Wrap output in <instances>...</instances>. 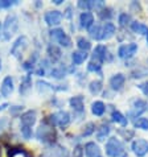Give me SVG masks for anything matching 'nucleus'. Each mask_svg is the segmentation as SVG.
<instances>
[{
  "label": "nucleus",
  "mask_w": 148,
  "mask_h": 157,
  "mask_svg": "<svg viewBox=\"0 0 148 157\" xmlns=\"http://www.w3.org/2000/svg\"><path fill=\"white\" fill-rule=\"evenodd\" d=\"M106 153L108 157H127L124 147L116 137L108 139L106 144Z\"/></svg>",
  "instance_id": "obj_1"
},
{
  "label": "nucleus",
  "mask_w": 148,
  "mask_h": 157,
  "mask_svg": "<svg viewBox=\"0 0 148 157\" xmlns=\"http://www.w3.org/2000/svg\"><path fill=\"white\" fill-rule=\"evenodd\" d=\"M56 131L53 128V125H49V124H41L40 127L37 128V132H36V137L42 143H54L56 141Z\"/></svg>",
  "instance_id": "obj_2"
},
{
  "label": "nucleus",
  "mask_w": 148,
  "mask_h": 157,
  "mask_svg": "<svg viewBox=\"0 0 148 157\" xmlns=\"http://www.w3.org/2000/svg\"><path fill=\"white\" fill-rule=\"evenodd\" d=\"M19 28V20H17L16 15H8L4 20V25H3V37L4 40H10L17 32Z\"/></svg>",
  "instance_id": "obj_3"
},
{
  "label": "nucleus",
  "mask_w": 148,
  "mask_h": 157,
  "mask_svg": "<svg viewBox=\"0 0 148 157\" xmlns=\"http://www.w3.org/2000/svg\"><path fill=\"white\" fill-rule=\"evenodd\" d=\"M49 121L52 125H58V127H66L70 121V115L66 111H58L56 114L49 116Z\"/></svg>",
  "instance_id": "obj_4"
},
{
  "label": "nucleus",
  "mask_w": 148,
  "mask_h": 157,
  "mask_svg": "<svg viewBox=\"0 0 148 157\" xmlns=\"http://www.w3.org/2000/svg\"><path fill=\"white\" fill-rule=\"evenodd\" d=\"M49 34H50V38H52V40L56 41V42H58L61 46L69 48V46L72 45V40L66 36V34H65V32H64L62 29H60V28L52 29Z\"/></svg>",
  "instance_id": "obj_5"
},
{
  "label": "nucleus",
  "mask_w": 148,
  "mask_h": 157,
  "mask_svg": "<svg viewBox=\"0 0 148 157\" xmlns=\"http://www.w3.org/2000/svg\"><path fill=\"white\" fill-rule=\"evenodd\" d=\"M27 48H28V38L25 36H21L14 42V45L11 48V54L14 56V57L19 58V57H21V54L24 53V50L27 49Z\"/></svg>",
  "instance_id": "obj_6"
},
{
  "label": "nucleus",
  "mask_w": 148,
  "mask_h": 157,
  "mask_svg": "<svg viewBox=\"0 0 148 157\" xmlns=\"http://www.w3.org/2000/svg\"><path fill=\"white\" fill-rule=\"evenodd\" d=\"M132 152L138 157H144L148 153V141L144 140V139H136L132 143Z\"/></svg>",
  "instance_id": "obj_7"
},
{
  "label": "nucleus",
  "mask_w": 148,
  "mask_h": 157,
  "mask_svg": "<svg viewBox=\"0 0 148 157\" xmlns=\"http://www.w3.org/2000/svg\"><path fill=\"white\" fill-rule=\"evenodd\" d=\"M138 52V45L136 44H126V45H122L118 50V56L123 59H128L131 58L132 56Z\"/></svg>",
  "instance_id": "obj_8"
},
{
  "label": "nucleus",
  "mask_w": 148,
  "mask_h": 157,
  "mask_svg": "<svg viewBox=\"0 0 148 157\" xmlns=\"http://www.w3.org/2000/svg\"><path fill=\"white\" fill-rule=\"evenodd\" d=\"M36 117H37V114L34 110H29L27 112H24L23 115H21L20 120H21V125H24V127H32V125L36 123Z\"/></svg>",
  "instance_id": "obj_9"
},
{
  "label": "nucleus",
  "mask_w": 148,
  "mask_h": 157,
  "mask_svg": "<svg viewBox=\"0 0 148 157\" xmlns=\"http://www.w3.org/2000/svg\"><path fill=\"white\" fill-rule=\"evenodd\" d=\"M62 20V13L60 11H49L48 13L45 15V23L50 27L53 25H58Z\"/></svg>",
  "instance_id": "obj_10"
},
{
  "label": "nucleus",
  "mask_w": 148,
  "mask_h": 157,
  "mask_svg": "<svg viewBox=\"0 0 148 157\" xmlns=\"http://www.w3.org/2000/svg\"><path fill=\"white\" fill-rule=\"evenodd\" d=\"M12 91H14V79L11 77H6L2 83V87H0V94H2V97L7 98L12 94Z\"/></svg>",
  "instance_id": "obj_11"
},
{
  "label": "nucleus",
  "mask_w": 148,
  "mask_h": 157,
  "mask_svg": "<svg viewBox=\"0 0 148 157\" xmlns=\"http://www.w3.org/2000/svg\"><path fill=\"white\" fill-rule=\"evenodd\" d=\"M146 110H147V103L144 102V100H142V99H138V100H135V103H134V110L128 112V116L138 117L139 115H142Z\"/></svg>",
  "instance_id": "obj_12"
},
{
  "label": "nucleus",
  "mask_w": 148,
  "mask_h": 157,
  "mask_svg": "<svg viewBox=\"0 0 148 157\" xmlns=\"http://www.w3.org/2000/svg\"><path fill=\"white\" fill-rule=\"evenodd\" d=\"M86 157H101V149L95 143H88L85 145Z\"/></svg>",
  "instance_id": "obj_13"
},
{
  "label": "nucleus",
  "mask_w": 148,
  "mask_h": 157,
  "mask_svg": "<svg viewBox=\"0 0 148 157\" xmlns=\"http://www.w3.org/2000/svg\"><path fill=\"white\" fill-rule=\"evenodd\" d=\"M124 82H126V77L123 75V74L118 73V74H115L114 77H111V79H110V86H111L114 90H120L122 87H123Z\"/></svg>",
  "instance_id": "obj_14"
},
{
  "label": "nucleus",
  "mask_w": 148,
  "mask_h": 157,
  "mask_svg": "<svg viewBox=\"0 0 148 157\" xmlns=\"http://www.w3.org/2000/svg\"><path fill=\"white\" fill-rule=\"evenodd\" d=\"M78 7L82 10H91V8H99V7H104V3L102 0L99 2H93V0H80L78 2Z\"/></svg>",
  "instance_id": "obj_15"
},
{
  "label": "nucleus",
  "mask_w": 148,
  "mask_h": 157,
  "mask_svg": "<svg viewBox=\"0 0 148 157\" xmlns=\"http://www.w3.org/2000/svg\"><path fill=\"white\" fill-rule=\"evenodd\" d=\"M106 57H107V48L103 46V45H98L95 48L94 50V54H93V59L98 61V62H103L106 61Z\"/></svg>",
  "instance_id": "obj_16"
},
{
  "label": "nucleus",
  "mask_w": 148,
  "mask_h": 157,
  "mask_svg": "<svg viewBox=\"0 0 148 157\" xmlns=\"http://www.w3.org/2000/svg\"><path fill=\"white\" fill-rule=\"evenodd\" d=\"M80 23H81L82 28L90 29L94 23V16L91 15L90 12H84V13H81V16H80Z\"/></svg>",
  "instance_id": "obj_17"
},
{
  "label": "nucleus",
  "mask_w": 148,
  "mask_h": 157,
  "mask_svg": "<svg viewBox=\"0 0 148 157\" xmlns=\"http://www.w3.org/2000/svg\"><path fill=\"white\" fill-rule=\"evenodd\" d=\"M115 32H116L115 25L112 23H106L104 24V27H103V29H102L101 40H108V38H111L112 36H114Z\"/></svg>",
  "instance_id": "obj_18"
},
{
  "label": "nucleus",
  "mask_w": 148,
  "mask_h": 157,
  "mask_svg": "<svg viewBox=\"0 0 148 157\" xmlns=\"http://www.w3.org/2000/svg\"><path fill=\"white\" fill-rule=\"evenodd\" d=\"M30 89H32V77L25 75L24 79L21 81V85H20V94L23 95V97H27L29 94Z\"/></svg>",
  "instance_id": "obj_19"
},
{
  "label": "nucleus",
  "mask_w": 148,
  "mask_h": 157,
  "mask_svg": "<svg viewBox=\"0 0 148 157\" xmlns=\"http://www.w3.org/2000/svg\"><path fill=\"white\" fill-rule=\"evenodd\" d=\"M69 103H70L73 110L77 111V112H82L85 110V107H84V97H81V95L73 97L70 100H69Z\"/></svg>",
  "instance_id": "obj_20"
},
{
  "label": "nucleus",
  "mask_w": 148,
  "mask_h": 157,
  "mask_svg": "<svg viewBox=\"0 0 148 157\" xmlns=\"http://www.w3.org/2000/svg\"><path fill=\"white\" fill-rule=\"evenodd\" d=\"M48 54H49L50 59L53 61V62H57V61L61 58V50L58 46L53 45V44H50L49 46H48Z\"/></svg>",
  "instance_id": "obj_21"
},
{
  "label": "nucleus",
  "mask_w": 148,
  "mask_h": 157,
  "mask_svg": "<svg viewBox=\"0 0 148 157\" xmlns=\"http://www.w3.org/2000/svg\"><path fill=\"white\" fill-rule=\"evenodd\" d=\"M86 58H88V53L82 52V50L73 52V54H72V61L74 65H81L82 62H85Z\"/></svg>",
  "instance_id": "obj_22"
},
{
  "label": "nucleus",
  "mask_w": 148,
  "mask_h": 157,
  "mask_svg": "<svg viewBox=\"0 0 148 157\" xmlns=\"http://www.w3.org/2000/svg\"><path fill=\"white\" fill-rule=\"evenodd\" d=\"M106 111V106L103 104V102H94L91 104V112L95 115V116H102Z\"/></svg>",
  "instance_id": "obj_23"
},
{
  "label": "nucleus",
  "mask_w": 148,
  "mask_h": 157,
  "mask_svg": "<svg viewBox=\"0 0 148 157\" xmlns=\"http://www.w3.org/2000/svg\"><path fill=\"white\" fill-rule=\"evenodd\" d=\"M111 119H112V121H115V123L123 125V127H126V125L128 124L127 117H126L123 114H120L119 111H114V112H112V114H111Z\"/></svg>",
  "instance_id": "obj_24"
},
{
  "label": "nucleus",
  "mask_w": 148,
  "mask_h": 157,
  "mask_svg": "<svg viewBox=\"0 0 148 157\" xmlns=\"http://www.w3.org/2000/svg\"><path fill=\"white\" fill-rule=\"evenodd\" d=\"M110 125H107V124H102L101 127L98 128L97 131V139L99 141H103L104 139H106L108 136V133H110Z\"/></svg>",
  "instance_id": "obj_25"
},
{
  "label": "nucleus",
  "mask_w": 148,
  "mask_h": 157,
  "mask_svg": "<svg viewBox=\"0 0 148 157\" xmlns=\"http://www.w3.org/2000/svg\"><path fill=\"white\" fill-rule=\"evenodd\" d=\"M131 29L134 30L135 33H139V34H148V27L142 23H138V21H134L131 24Z\"/></svg>",
  "instance_id": "obj_26"
},
{
  "label": "nucleus",
  "mask_w": 148,
  "mask_h": 157,
  "mask_svg": "<svg viewBox=\"0 0 148 157\" xmlns=\"http://www.w3.org/2000/svg\"><path fill=\"white\" fill-rule=\"evenodd\" d=\"M50 75L56 78V79H62V78L66 75V70H65L64 66H60V67H54L53 70L50 71Z\"/></svg>",
  "instance_id": "obj_27"
},
{
  "label": "nucleus",
  "mask_w": 148,
  "mask_h": 157,
  "mask_svg": "<svg viewBox=\"0 0 148 157\" xmlns=\"http://www.w3.org/2000/svg\"><path fill=\"white\" fill-rule=\"evenodd\" d=\"M89 90H90V93L93 94V95L99 94V93H101V90H102V82L101 81H93V82H90Z\"/></svg>",
  "instance_id": "obj_28"
},
{
  "label": "nucleus",
  "mask_w": 148,
  "mask_h": 157,
  "mask_svg": "<svg viewBox=\"0 0 148 157\" xmlns=\"http://www.w3.org/2000/svg\"><path fill=\"white\" fill-rule=\"evenodd\" d=\"M89 34L91 38L94 40H101V36H102V29L99 25H95V27H91L89 29Z\"/></svg>",
  "instance_id": "obj_29"
},
{
  "label": "nucleus",
  "mask_w": 148,
  "mask_h": 157,
  "mask_svg": "<svg viewBox=\"0 0 148 157\" xmlns=\"http://www.w3.org/2000/svg\"><path fill=\"white\" fill-rule=\"evenodd\" d=\"M54 87L52 86L50 83H48V82H44V81H38L37 82V90L38 93H48V91H52Z\"/></svg>",
  "instance_id": "obj_30"
},
{
  "label": "nucleus",
  "mask_w": 148,
  "mask_h": 157,
  "mask_svg": "<svg viewBox=\"0 0 148 157\" xmlns=\"http://www.w3.org/2000/svg\"><path fill=\"white\" fill-rule=\"evenodd\" d=\"M77 45H78V48L82 50V52H88L90 48H91V44H90V41L89 40H86L85 37H80L78 38V41H77Z\"/></svg>",
  "instance_id": "obj_31"
},
{
  "label": "nucleus",
  "mask_w": 148,
  "mask_h": 157,
  "mask_svg": "<svg viewBox=\"0 0 148 157\" xmlns=\"http://www.w3.org/2000/svg\"><path fill=\"white\" fill-rule=\"evenodd\" d=\"M146 75H148V67L135 69V70L131 73V77L132 78H142V77H146Z\"/></svg>",
  "instance_id": "obj_32"
},
{
  "label": "nucleus",
  "mask_w": 148,
  "mask_h": 157,
  "mask_svg": "<svg viewBox=\"0 0 148 157\" xmlns=\"http://www.w3.org/2000/svg\"><path fill=\"white\" fill-rule=\"evenodd\" d=\"M134 125L136 128H142V129H148V119L147 117H139L138 120H135Z\"/></svg>",
  "instance_id": "obj_33"
},
{
  "label": "nucleus",
  "mask_w": 148,
  "mask_h": 157,
  "mask_svg": "<svg viewBox=\"0 0 148 157\" xmlns=\"http://www.w3.org/2000/svg\"><path fill=\"white\" fill-rule=\"evenodd\" d=\"M88 70L89 71H97V73H101V62H98V61H90L89 65H88Z\"/></svg>",
  "instance_id": "obj_34"
},
{
  "label": "nucleus",
  "mask_w": 148,
  "mask_h": 157,
  "mask_svg": "<svg viewBox=\"0 0 148 157\" xmlns=\"http://www.w3.org/2000/svg\"><path fill=\"white\" fill-rule=\"evenodd\" d=\"M119 25L120 27H126V25H128L130 23H131V16H130L128 13H122L119 15Z\"/></svg>",
  "instance_id": "obj_35"
},
{
  "label": "nucleus",
  "mask_w": 148,
  "mask_h": 157,
  "mask_svg": "<svg viewBox=\"0 0 148 157\" xmlns=\"http://www.w3.org/2000/svg\"><path fill=\"white\" fill-rule=\"evenodd\" d=\"M17 4V0H0V10H6L11 8Z\"/></svg>",
  "instance_id": "obj_36"
},
{
  "label": "nucleus",
  "mask_w": 148,
  "mask_h": 157,
  "mask_svg": "<svg viewBox=\"0 0 148 157\" xmlns=\"http://www.w3.org/2000/svg\"><path fill=\"white\" fill-rule=\"evenodd\" d=\"M36 59H37V53H33L32 57H30L28 61H25V62H24V69H27V70H30V69L33 67L34 62H36Z\"/></svg>",
  "instance_id": "obj_37"
},
{
  "label": "nucleus",
  "mask_w": 148,
  "mask_h": 157,
  "mask_svg": "<svg viewBox=\"0 0 148 157\" xmlns=\"http://www.w3.org/2000/svg\"><path fill=\"white\" fill-rule=\"evenodd\" d=\"M111 16H112V12L110 8H102L101 12H99V17H101L102 20H106V19L108 20Z\"/></svg>",
  "instance_id": "obj_38"
},
{
  "label": "nucleus",
  "mask_w": 148,
  "mask_h": 157,
  "mask_svg": "<svg viewBox=\"0 0 148 157\" xmlns=\"http://www.w3.org/2000/svg\"><path fill=\"white\" fill-rule=\"evenodd\" d=\"M10 155H11V157H29L27 155V152H24V151H21V149H14V151H11Z\"/></svg>",
  "instance_id": "obj_39"
},
{
  "label": "nucleus",
  "mask_w": 148,
  "mask_h": 157,
  "mask_svg": "<svg viewBox=\"0 0 148 157\" xmlns=\"http://www.w3.org/2000/svg\"><path fill=\"white\" fill-rule=\"evenodd\" d=\"M21 135L24 136V139H30L32 137V128L29 127H24V125H21Z\"/></svg>",
  "instance_id": "obj_40"
},
{
  "label": "nucleus",
  "mask_w": 148,
  "mask_h": 157,
  "mask_svg": "<svg viewBox=\"0 0 148 157\" xmlns=\"http://www.w3.org/2000/svg\"><path fill=\"white\" fill-rule=\"evenodd\" d=\"M86 129L84 131V133H82V135H84V136H89V135H91V133H93L94 132V128H95V124L94 123H89L88 125H86V127H85Z\"/></svg>",
  "instance_id": "obj_41"
},
{
  "label": "nucleus",
  "mask_w": 148,
  "mask_h": 157,
  "mask_svg": "<svg viewBox=\"0 0 148 157\" xmlns=\"http://www.w3.org/2000/svg\"><path fill=\"white\" fill-rule=\"evenodd\" d=\"M72 157H84V148H82L81 145H77L76 148H74Z\"/></svg>",
  "instance_id": "obj_42"
},
{
  "label": "nucleus",
  "mask_w": 148,
  "mask_h": 157,
  "mask_svg": "<svg viewBox=\"0 0 148 157\" xmlns=\"http://www.w3.org/2000/svg\"><path fill=\"white\" fill-rule=\"evenodd\" d=\"M138 87L143 91V94L148 95V81L147 82H143V83H140V85H138Z\"/></svg>",
  "instance_id": "obj_43"
},
{
  "label": "nucleus",
  "mask_w": 148,
  "mask_h": 157,
  "mask_svg": "<svg viewBox=\"0 0 148 157\" xmlns=\"http://www.w3.org/2000/svg\"><path fill=\"white\" fill-rule=\"evenodd\" d=\"M119 133H120V135H123L126 140H130V139H131V137L134 136V132H132V131H128V132H124V131L119 129Z\"/></svg>",
  "instance_id": "obj_44"
},
{
  "label": "nucleus",
  "mask_w": 148,
  "mask_h": 157,
  "mask_svg": "<svg viewBox=\"0 0 148 157\" xmlns=\"http://www.w3.org/2000/svg\"><path fill=\"white\" fill-rule=\"evenodd\" d=\"M7 124H8V119L7 117H2V119H0V133H2L4 131V128L7 127Z\"/></svg>",
  "instance_id": "obj_45"
},
{
  "label": "nucleus",
  "mask_w": 148,
  "mask_h": 157,
  "mask_svg": "<svg viewBox=\"0 0 148 157\" xmlns=\"http://www.w3.org/2000/svg\"><path fill=\"white\" fill-rule=\"evenodd\" d=\"M23 110V106H14V108H11V111H12V114L16 115L19 111Z\"/></svg>",
  "instance_id": "obj_46"
},
{
  "label": "nucleus",
  "mask_w": 148,
  "mask_h": 157,
  "mask_svg": "<svg viewBox=\"0 0 148 157\" xmlns=\"http://www.w3.org/2000/svg\"><path fill=\"white\" fill-rule=\"evenodd\" d=\"M36 74H37V75H44V74H45V69H44V67H40V69H38V70L36 71Z\"/></svg>",
  "instance_id": "obj_47"
},
{
  "label": "nucleus",
  "mask_w": 148,
  "mask_h": 157,
  "mask_svg": "<svg viewBox=\"0 0 148 157\" xmlns=\"http://www.w3.org/2000/svg\"><path fill=\"white\" fill-rule=\"evenodd\" d=\"M6 107H8V104H7V103H4V104H2V106H0V111L6 110Z\"/></svg>",
  "instance_id": "obj_48"
},
{
  "label": "nucleus",
  "mask_w": 148,
  "mask_h": 157,
  "mask_svg": "<svg viewBox=\"0 0 148 157\" xmlns=\"http://www.w3.org/2000/svg\"><path fill=\"white\" fill-rule=\"evenodd\" d=\"M53 3H54V4H57V6H58V4H61V3H62V0H54Z\"/></svg>",
  "instance_id": "obj_49"
},
{
  "label": "nucleus",
  "mask_w": 148,
  "mask_h": 157,
  "mask_svg": "<svg viewBox=\"0 0 148 157\" xmlns=\"http://www.w3.org/2000/svg\"><path fill=\"white\" fill-rule=\"evenodd\" d=\"M0 33H2V24H0Z\"/></svg>",
  "instance_id": "obj_50"
},
{
  "label": "nucleus",
  "mask_w": 148,
  "mask_h": 157,
  "mask_svg": "<svg viewBox=\"0 0 148 157\" xmlns=\"http://www.w3.org/2000/svg\"><path fill=\"white\" fill-rule=\"evenodd\" d=\"M0 69H2V62H0Z\"/></svg>",
  "instance_id": "obj_51"
},
{
  "label": "nucleus",
  "mask_w": 148,
  "mask_h": 157,
  "mask_svg": "<svg viewBox=\"0 0 148 157\" xmlns=\"http://www.w3.org/2000/svg\"><path fill=\"white\" fill-rule=\"evenodd\" d=\"M147 42H148V34H147Z\"/></svg>",
  "instance_id": "obj_52"
}]
</instances>
